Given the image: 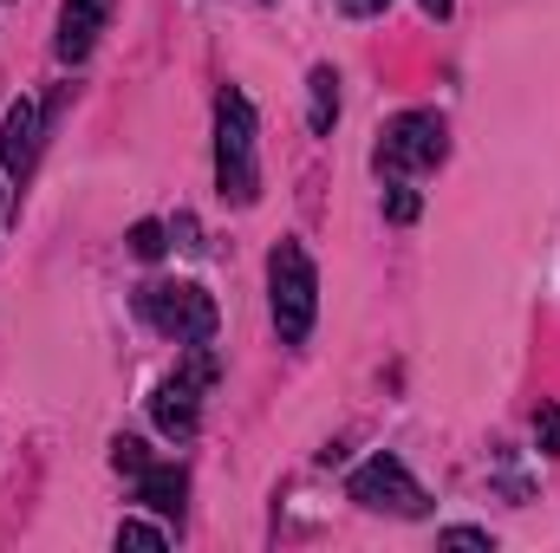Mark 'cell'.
Instances as JSON below:
<instances>
[{"label":"cell","instance_id":"obj_17","mask_svg":"<svg viewBox=\"0 0 560 553\" xmlns=\"http://www.w3.org/2000/svg\"><path fill=\"white\" fill-rule=\"evenodd\" d=\"M392 0H339V13H352V20H372V13H385Z\"/></svg>","mask_w":560,"mask_h":553},{"label":"cell","instance_id":"obj_12","mask_svg":"<svg viewBox=\"0 0 560 553\" xmlns=\"http://www.w3.org/2000/svg\"><path fill=\"white\" fill-rule=\"evenodd\" d=\"M118 548L156 553V548H170V534H163V528H150V521H118Z\"/></svg>","mask_w":560,"mask_h":553},{"label":"cell","instance_id":"obj_10","mask_svg":"<svg viewBox=\"0 0 560 553\" xmlns=\"http://www.w3.org/2000/svg\"><path fill=\"white\" fill-rule=\"evenodd\" d=\"M306 125L319 138H332V125H339V72L332 66H313V79H306Z\"/></svg>","mask_w":560,"mask_h":553},{"label":"cell","instance_id":"obj_16","mask_svg":"<svg viewBox=\"0 0 560 553\" xmlns=\"http://www.w3.org/2000/svg\"><path fill=\"white\" fill-rule=\"evenodd\" d=\"M436 541H443V548H476V553H489V534H482V528H443Z\"/></svg>","mask_w":560,"mask_h":553},{"label":"cell","instance_id":"obj_18","mask_svg":"<svg viewBox=\"0 0 560 553\" xmlns=\"http://www.w3.org/2000/svg\"><path fill=\"white\" fill-rule=\"evenodd\" d=\"M176 248H189V255H202V242H196V222H189V215H176Z\"/></svg>","mask_w":560,"mask_h":553},{"label":"cell","instance_id":"obj_15","mask_svg":"<svg viewBox=\"0 0 560 553\" xmlns=\"http://www.w3.org/2000/svg\"><path fill=\"white\" fill-rule=\"evenodd\" d=\"M535 443H541V456H560V404H541V416H535Z\"/></svg>","mask_w":560,"mask_h":553},{"label":"cell","instance_id":"obj_14","mask_svg":"<svg viewBox=\"0 0 560 553\" xmlns=\"http://www.w3.org/2000/svg\"><path fill=\"white\" fill-rule=\"evenodd\" d=\"M112 469H125V475H143V469H150V456H143L138 436H118V443H112Z\"/></svg>","mask_w":560,"mask_h":553},{"label":"cell","instance_id":"obj_1","mask_svg":"<svg viewBox=\"0 0 560 553\" xmlns=\"http://www.w3.org/2000/svg\"><path fill=\"white\" fill-rule=\"evenodd\" d=\"M215 183H222V196H229L235 209H255V196H261L255 105H248L235 85H222V98H215Z\"/></svg>","mask_w":560,"mask_h":553},{"label":"cell","instance_id":"obj_8","mask_svg":"<svg viewBox=\"0 0 560 553\" xmlns=\"http://www.w3.org/2000/svg\"><path fill=\"white\" fill-rule=\"evenodd\" d=\"M105 20H112V0H66V13H59V39H52V52L66 59V66H79L92 46H98V33H105Z\"/></svg>","mask_w":560,"mask_h":553},{"label":"cell","instance_id":"obj_20","mask_svg":"<svg viewBox=\"0 0 560 553\" xmlns=\"http://www.w3.org/2000/svg\"><path fill=\"white\" fill-rule=\"evenodd\" d=\"M7 202H13V189H7V169H0V222H7Z\"/></svg>","mask_w":560,"mask_h":553},{"label":"cell","instance_id":"obj_6","mask_svg":"<svg viewBox=\"0 0 560 553\" xmlns=\"http://www.w3.org/2000/svg\"><path fill=\"white\" fill-rule=\"evenodd\" d=\"M202 378H189V372H176L156 398H150V423L163 430V436H176V443H189L196 436V423H202Z\"/></svg>","mask_w":560,"mask_h":553},{"label":"cell","instance_id":"obj_9","mask_svg":"<svg viewBox=\"0 0 560 553\" xmlns=\"http://www.w3.org/2000/svg\"><path fill=\"white\" fill-rule=\"evenodd\" d=\"M183 495H189V475L176 462H150L138 475V502L156 508V515H170V521H183Z\"/></svg>","mask_w":560,"mask_h":553},{"label":"cell","instance_id":"obj_13","mask_svg":"<svg viewBox=\"0 0 560 553\" xmlns=\"http://www.w3.org/2000/svg\"><path fill=\"white\" fill-rule=\"evenodd\" d=\"M163 248H170V235H163V222H138V228H131V255H138V261H156Z\"/></svg>","mask_w":560,"mask_h":553},{"label":"cell","instance_id":"obj_2","mask_svg":"<svg viewBox=\"0 0 560 553\" xmlns=\"http://www.w3.org/2000/svg\"><path fill=\"white\" fill-rule=\"evenodd\" d=\"M138 313L176 345H215V326H222L215 299L189 280H150L138 293Z\"/></svg>","mask_w":560,"mask_h":553},{"label":"cell","instance_id":"obj_7","mask_svg":"<svg viewBox=\"0 0 560 553\" xmlns=\"http://www.w3.org/2000/svg\"><path fill=\"white\" fill-rule=\"evenodd\" d=\"M39 118H46V111H39L33 98H13L7 118H0V169L20 176V183H26L33 156H39Z\"/></svg>","mask_w":560,"mask_h":553},{"label":"cell","instance_id":"obj_5","mask_svg":"<svg viewBox=\"0 0 560 553\" xmlns=\"http://www.w3.org/2000/svg\"><path fill=\"white\" fill-rule=\"evenodd\" d=\"M346 495H352L359 508H372V515H405V521H418L423 508H430V495L418 489V475H411L398 456H372V462H359L352 482H346Z\"/></svg>","mask_w":560,"mask_h":553},{"label":"cell","instance_id":"obj_11","mask_svg":"<svg viewBox=\"0 0 560 553\" xmlns=\"http://www.w3.org/2000/svg\"><path fill=\"white\" fill-rule=\"evenodd\" d=\"M418 209H423V196L405 183V176H392V183H385V222L405 228V222H418Z\"/></svg>","mask_w":560,"mask_h":553},{"label":"cell","instance_id":"obj_19","mask_svg":"<svg viewBox=\"0 0 560 553\" xmlns=\"http://www.w3.org/2000/svg\"><path fill=\"white\" fill-rule=\"evenodd\" d=\"M450 7H456V0H423V13H430V20H450Z\"/></svg>","mask_w":560,"mask_h":553},{"label":"cell","instance_id":"obj_3","mask_svg":"<svg viewBox=\"0 0 560 553\" xmlns=\"http://www.w3.org/2000/svg\"><path fill=\"white\" fill-rule=\"evenodd\" d=\"M268 299H275V326L287 345H300L313 332V313H319V274L306 261L300 242H280L268 255Z\"/></svg>","mask_w":560,"mask_h":553},{"label":"cell","instance_id":"obj_4","mask_svg":"<svg viewBox=\"0 0 560 553\" xmlns=\"http://www.w3.org/2000/svg\"><path fill=\"white\" fill-rule=\"evenodd\" d=\"M450 156V131L436 111H405L385 125L378 138V176H418V169H436Z\"/></svg>","mask_w":560,"mask_h":553}]
</instances>
